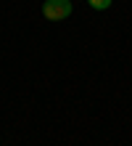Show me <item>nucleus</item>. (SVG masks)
<instances>
[{
  "instance_id": "obj_2",
  "label": "nucleus",
  "mask_w": 132,
  "mask_h": 146,
  "mask_svg": "<svg viewBox=\"0 0 132 146\" xmlns=\"http://www.w3.org/2000/svg\"><path fill=\"white\" fill-rule=\"evenodd\" d=\"M90 3V8H95V11H106V8H111L114 0H87Z\"/></svg>"
},
{
  "instance_id": "obj_1",
  "label": "nucleus",
  "mask_w": 132,
  "mask_h": 146,
  "mask_svg": "<svg viewBox=\"0 0 132 146\" xmlns=\"http://www.w3.org/2000/svg\"><path fill=\"white\" fill-rule=\"evenodd\" d=\"M72 11H74L72 0H45L42 3V16L48 21H64L72 16Z\"/></svg>"
}]
</instances>
